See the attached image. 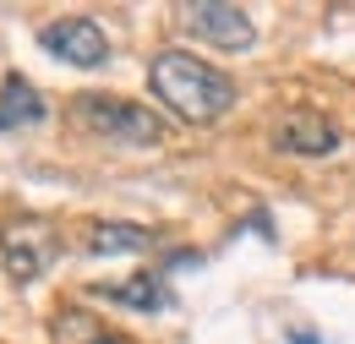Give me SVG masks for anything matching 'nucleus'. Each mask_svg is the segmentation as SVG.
<instances>
[{
  "label": "nucleus",
  "instance_id": "nucleus-7",
  "mask_svg": "<svg viewBox=\"0 0 355 344\" xmlns=\"http://www.w3.org/2000/svg\"><path fill=\"white\" fill-rule=\"evenodd\" d=\"M93 295L110 306H126V311H164L170 290H164V273H132V279H115V284H93Z\"/></svg>",
  "mask_w": 355,
  "mask_h": 344
},
{
  "label": "nucleus",
  "instance_id": "nucleus-2",
  "mask_svg": "<svg viewBox=\"0 0 355 344\" xmlns=\"http://www.w3.org/2000/svg\"><path fill=\"white\" fill-rule=\"evenodd\" d=\"M71 115L93 137H110L121 148H153V142H164V121L148 104L115 98V93H83V98H71Z\"/></svg>",
  "mask_w": 355,
  "mask_h": 344
},
{
  "label": "nucleus",
  "instance_id": "nucleus-3",
  "mask_svg": "<svg viewBox=\"0 0 355 344\" xmlns=\"http://www.w3.org/2000/svg\"><path fill=\"white\" fill-rule=\"evenodd\" d=\"M175 17L191 39L214 44V49H230V55L257 44V28H252L246 6H230V0H186V6H175Z\"/></svg>",
  "mask_w": 355,
  "mask_h": 344
},
{
  "label": "nucleus",
  "instance_id": "nucleus-5",
  "mask_svg": "<svg viewBox=\"0 0 355 344\" xmlns=\"http://www.w3.org/2000/svg\"><path fill=\"white\" fill-rule=\"evenodd\" d=\"M39 44H44L55 60L66 66H83V71H98L110 66V39L93 17H60V22H44L39 28Z\"/></svg>",
  "mask_w": 355,
  "mask_h": 344
},
{
  "label": "nucleus",
  "instance_id": "nucleus-9",
  "mask_svg": "<svg viewBox=\"0 0 355 344\" xmlns=\"http://www.w3.org/2000/svg\"><path fill=\"white\" fill-rule=\"evenodd\" d=\"M88 246L93 257H137V252H153V230L148 224H132V218H104L88 230Z\"/></svg>",
  "mask_w": 355,
  "mask_h": 344
},
{
  "label": "nucleus",
  "instance_id": "nucleus-1",
  "mask_svg": "<svg viewBox=\"0 0 355 344\" xmlns=\"http://www.w3.org/2000/svg\"><path fill=\"white\" fill-rule=\"evenodd\" d=\"M148 87L186 126H214L235 110V77L208 66V60H197L191 49H159L148 60Z\"/></svg>",
  "mask_w": 355,
  "mask_h": 344
},
{
  "label": "nucleus",
  "instance_id": "nucleus-10",
  "mask_svg": "<svg viewBox=\"0 0 355 344\" xmlns=\"http://www.w3.org/2000/svg\"><path fill=\"white\" fill-rule=\"evenodd\" d=\"M49 344H121L93 311L83 306H60L55 317H49Z\"/></svg>",
  "mask_w": 355,
  "mask_h": 344
},
{
  "label": "nucleus",
  "instance_id": "nucleus-8",
  "mask_svg": "<svg viewBox=\"0 0 355 344\" xmlns=\"http://www.w3.org/2000/svg\"><path fill=\"white\" fill-rule=\"evenodd\" d=\"M49 115L44 93L28 83L22 71H6V83H0V131H22V126H39Z\"/></svg>",
  "mask_w": 355,
  "mask_h": 344
},
{
  "label": "nucleus",
  "instance_id": "nucleus-6",
  "mask_svg": "<svg viewBox=\"0 0 355 344\" xmlns=\"http://www.w3.org/2000/svg\"><path fill=\"white\" fill-rule=\"evenodd\" d=\"M273 148L279 153H295V159H328L339 148V126L322 110H290L273 126Z\"/></svg>",
  "mask_w": 355,
  "mask_h": 344
},
{
  "label": "nucleus",
  "instance_id": "nucleus-4",
  "mask_svg": "<svg viewBox=\"0 0 355 344\" xmlns=\"http://www.w3.org/2000/svg\"><path fill=\"white\" fill-rule=\"evenodd\" d=\"M49 257H55V235H49L44 218L22 214V218H11V224L0 230V262H6V273H11L17 284H33L49 268Z\"/></svg>",
  "mask_w": 355,
  "mask_h": 344
}]
</instances>
